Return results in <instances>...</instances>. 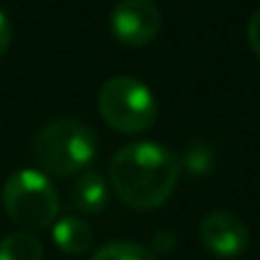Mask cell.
<instances>
[{"instance_id":"obj_1","label":"cell","mask_w":260,"mask_h":260,"mask_svg":"<svg viewBox=\"0 0 260 260\" xmlns=\"http://www.w3.org/2000/svg\"><path fill=\"white\" fill-rule=\"evenodd\" d=\"M179 162L157 142H134L121 147L109 165V184L116 197L139 212L162 207L172 197Z\"/></svg>"},{"instance_id":"obj_13","label":"cell","mask_w":260,"mask_h":260,"mask_svg":"<svg viewBox=\"0 0 260 260\" xmlns=\"http://www.w3.org/2000/svg\"><path fill=\"white\" fill-rule=\"evenodd\" d=\"M10 41H13V28H10L8 15L0 10V56L10 48Z\"/></svg>"},{"instance_id":"obj_7","label":"cell","mask_w":260,"mask_h":260,"mask_svg":"<svg viewBox=\"0 0 260 260\" xmlns=\"http://www.w3.org/2000/svg\"><path fill=\"white\" fill-rule=\"evenodd\" d=\"M71 200L76 205V210L86 212V215H96L109 205V182L106 177L96 170H86L79 174L74 189H71Z\"/></svg>"},{"instance_id":"obj_6","label":"cell","mask_w":260,"mask_h":260,"mask_svg":"<svg viewBox=\"0 0 260 260\" xmlns=\"http://www.w3.org/2000/svg\"><path fill=\"white\" fill-rule=\"evenodd\" d=\"M200 240L217 258H240L250 248L248 225L225 210H215L200 222Z\"/></svg>"},{"instance_id":"obj_12","label":"cell","mask_w":260,"mask_h":260,"mask_svg":"<svg viewBox=\"0 0 260 260\" xmlns=\"http://www.w3.org/2000/svg\"><path fill=\"white\" fill-rule=\"evenodd\" d=\"M248 43H250L253 53L260 58V8L250 15V23H248Z\"/></svg>"},{"instance_id":"obj_11","label":"cell","mask_w":260,"mask_h":260,"mask_svg":"<svg viewBox=\"0 0 260 260\" xmlns=\"http://www.w3.org/2000/svg\"><path fill=\"white\" fill-rule=\"evenodd\" d=\"M212 147L207 142H189L182 152V165L192 174H205L212 167Z\"/></svg>"},{"instance_id":"obj_3","label":"cell","mask_w":260,"mask_h":260,"mask_svg":"<svg viewBox=\"0 0 260 260\" xmlns=\"http://www.w3.org/2000/svg\"><path fill=\"white\" fill-rule=\"evenodd\" d=\"M3 207L23 233H38L56 222L61 202L51 179L38 170H18L3 184Z\"/></svg>"},{"instance_id":"obj_2","label":"cell","mask_w":260,"mask_h":260,"mask_svg":"<svg viewBox=\"0 0 260 260\" xmlns=\"http://www.w3.org/2000/svg\"><path fill=\"white\" fill-rule=\"evenodd\" d=\"M33 159L36 165L48 174L71 177L84 172L96 159L99 137L96 132L76 119H56L48 121L33 137Z\"/></svg>"},{"instance_id":"obj_10","label":"cell","mask_w":260,"mask_h":260,"mask_svg":"<svg viewBox=\"0 0 260 260\" xmlns=\"http://www.w3.org/2000/svg\"><path fill=\"white\" fill-rule=\"evenodd\" d=\"M91 260H157L154 250L142 245V243H129V240H116L101 245Z\"/></svg>"},{"instance_id":"obj_8","label":"cell","mask_w":260,"mask_h":260,"mask_svg":"<svg viewBox=\"0 0 260 260\" xmlns=\"http://www.w3.org/2000/svg\"><path fill=\"white\" fill-rule=\"evenodd\" d=\"M53 243L66 255H84L93 245V230L81 217H61L53 222Z\"/></svg>"},{"instance_id":"obj_9","label":"cell","mask_w":260,"mask_h":260,"mask_svg":"<svg viewBox=\"0 0 260 260\" xmlns=\"http://www.w3.org/2000/svg\"><path fill=\"white\" fill-rule=\"evenodd\" d=\"M0 260H43V245L30 233H13L0 240Z\"/></svg>"},{"instance_id":"obj_5","label":"cell","mask_w":260,"mask_h":260,"mask_svg":"<svg viewBox=\"0 0 260 260\" xmlns=\"http://www.w3.org/2000/svg\"><path fill=\"white\" fill-rule=\"evenodd\" d=\"M111 36L129 48L152 43L162 28V10L154 0H119L109 18Z\"/></svg>"},{"instance_id":"obj_4","label":"cell","mask_w":260,"mask_h":260,"mask_svg":"<svg viewBox=\"0 0 260 260\" xmlns=\"http://www.w3.org/2000/svg\"><path fill=\"white\" fill-rule=\"evenodd\" d=\"M99 114L121 134H142L157 119V101L144 81L114 76L99 88Z\"/></svg>"}]
</instances>
